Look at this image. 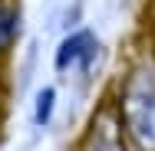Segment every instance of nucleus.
Here are the masks:
<instances>
[{
    "label": "nucleus",
    "instance_id": "5",
    "mask_svg": "<svg viewBox=\"0 0 155 151\" xmlns=\"http://www.w3.org/2000/svg\"><path fill=\"white\" fill-rule=\"evenodd\" d=\"M56 102H60L56 86H40V89H36L33 109H30L33 128H50V121H53V115H56Z\"/></svg>",
    "mask_w": 155,
    "mask_h": 151
},
{
    "label": "nucleus",
    "instance_id": "2",
    "mask_svg": "<svg viewBox=\"0 0 155 151\" xmlns=\"http://www.w3.org/2000/svg\"><path fill=\"white\" fill-rule=\"evenodd\" d=\"M76 151H132V141L122 128V118H119L112 95L96 102V109L86 118V128L76 138Z\"/></svg>",
    "mask_w": 155,
    "mask_h": 151
},
{
    "label": "nucleus",
    "instance_id": "1",
    "mask_svg": "<svg viewBox=\"0 0 155 151\" xmlns=\"http://www.w3.org/2000/svg\"><path fill=\"white\" fill-rule=\"evenodd\" d=\"M132 151H155V59H139L112 92Z\"/></svg>",
    "mask_w": 155,
    "mask_h": 151
},
{
    "label": "nucleus",
    "instance_id": "4",
    "mask_svg": "<svg viewBox=\"0 0 155 151\" xmlns=\"http://www.w3.org/2000/svg\"><path fill=\"white\" fill-rule=\"evenodd\" d=\"M23 36V7L17 0H0V56H10Z\"/></svg>",
    "mask_w": 155,
    "mask_h": 151
},
{
    "label": "nucleus",
    "instance_id": "3",
    "mask_svg": "<svg viewBox=\"0 0 155 151\" xmlns=\"http://www.w3.org/2000/svg\"><path fill=\"white\" fill-rule=\"evenodd\" d=\"M99 59V36L89 27H76V30L63 33V39L53 49V69L60 76H79L86 79L93 72Z\"/></svg>",
    "mask_w": 155,
    "mask_h": 151
}]
</instances>
